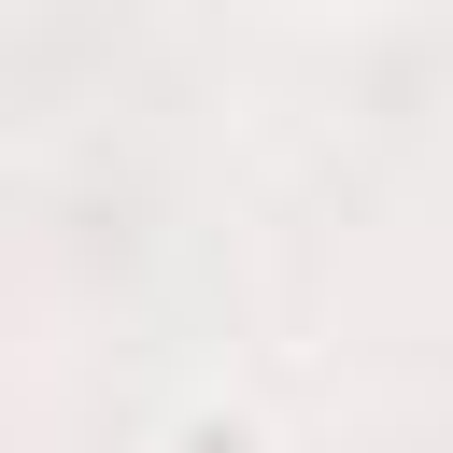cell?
<instances>
[{
  "instance_id": "1",
  "label": "cell",
  "mask_w": 453,
  "mask_h": 453,
  "mask_svg": "<svg viewBox=\"0 0 453 453\" xmlns=\"http://www.w3.org/2000/svg\"><path fill=\"white\" fill-rule=\"evenodd\" d=\"M170 453H255V425H241V411H184V439H170Z\"/></svg>"
}]
</instances>
